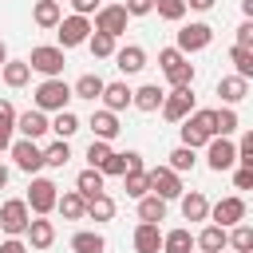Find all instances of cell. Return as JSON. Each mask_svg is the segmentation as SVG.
<instances>
[{
	"label": "cell",
	"mask_w": 253,
	"mask_h": 253,
	"mask_svg": "<svg viewBox=\"0 0 253 253\" xmlns=\"http://www.w3.org/2000/svg\"><path fill=\"white\" fill-rule=\"evenodd\" d=\"M158 63H162V71H166V79H170L174 91L194 83V63H190L178 47H162V51H158Z\"/></svg>",
	"instance_id": "obj_2"
},
{
	"label": "cell",
	"mask_w": 253,
	"mask_h": 253,
	"mask_svg": "<svg viewBox=\"0 0 253 253\" xmlns=\"http://www.w3.org/2000/svg\"><path fill=\"white\" fill-rule=\"evenodd\" d=\"M229 245H233L237 253H253V229H249V225H233Z\"/></svg>",
	"instance_id": "obj_42"
},
{
	"label": "cell",
	"mask_w": 253,
	"mask_h": 253,
	"mask_svg": "<svg viewBox=\"0 0 253 253\" xmlns=\"http://www.w3.org/2000/svg\"><path fill=\"white\" fill-rule=\"evenodd\" d=\"M146 174H150V194H158L162 202H170V198H182L178 170H170V166H154V170H146Z\"/></svg>",
	"instance_id": "obj_10"
},
{
	"label": "cell",
	"mask_w": 253,
	"mask_h": 253,
	"mask_svg": "<svg viewBox=\"0 0 253 253\" xmlns=\"http://www.w3.org/2000/svg\"><path fill=\"white\" fill-rule=\"evenodd\" d=\"M28 63H32V71H40V75H47V79H59V71H63V47H32V55H28Z\"/></svg>",
	"instance_id": "obj_6"
},
{
	"label": "cell",
	"mask_w": 253,
	"mask_h": 253,
	"mask_svg": "<svg viewBox=\"0 0 253 253\" xmlns=\"http://www.w3.org/2000/svg\"><path fill=\"white\" fill-rule=\"evenodd\" d=\"M87 217H95V221H111V217H115V202H111L107 194L91 198V202H87Z\"/></svg>",
	"instance_id": "obj_36"
},
{
	"label": "cell",
	"mask_w": 253,
	"mask_h": 253,
	"mask_svg": "<svg viewBox=\"0 0 253 253\" xmlns=\"http://www.w3.org/2000/svg\"><path fill=\"white\" fill-rule=\"evenodd\" d=\"M115 59H119L115 67H119L123 75H134V71H142V67H146V51H142L138 43H126V47H119V51H115Z\"/></svg>",
	"instance_id": "obj_17"
},
{
	"label": "cell",
	"mask_w": 253,
	"mask_h": 253,
	"mask_svg": "<svg viewBox=\"0 0 253 253\" xmlns=\"http://www.w3.org/2000/svg\"><path fill=\"white\" fill-rule=\"evenodd\" d=\"M233 186H237V190H253V170H245V166H241V170L233 174Z\"/></svg>",
	"instance_id": "obj_48"
},
{
	"label": "cell",
	"mask_w": 253,
	"mask_h": 253,
	"mask_svg": "<svg viewBox=\"0 0 253 253\" xmlns=\"http://www.w3.org/2000/svg\"><path fill=\"white\" fill-rule=\"evenodd\" d=\"M217 95H221L225 103H241V99L249 95V79H241V75H225V79L217 83Z\"/></svg>",
	"instance_id": "obj_24"
},
{
	"label": "cell",
	"mask_w": 253,
	"mask_h": 253,
	"mask_svg": "<svg viewBox=\"0 0 253 253\" xmlns=\"http://www.w3.org/2000/svg\"><path fill=\"white\" fill-rule=\"evenodd\" d=\"M154 8H158L162 20H182L186 16V0H154Z\"/></svg>",
	"instance_id": "obj_43"
},
{
	"label": "cell",
	"mask_w": 253,
	"mask_h": 253,
	"mask_svg": "<svg viewBox=\"0 0 253 253\" xmlns=\"http://www.w3.org/2000/svg\"><path fill=\"white\" fill-rule=\"evenodd\" d=\"M126 20H130L126 4H107V8H99V12H95V32L123 36V32H126Z\"/></svg>",
	"instance_id": "obj_8"
},
{
	"label": "cell",
	"mask_w": 253,
	"mask_h": 253,
	"mask_svg": "<svg viewBox=\"0 0 253 253\" xmlns=\"http://www.w3.org/2000/svg\"><path fill=\"white\" fill-rule=\"evenodd\" d=\"M28 210L36 213V217H43V213H51L55 206H59V194H55V182H47V178H32V186H28Z\"/></svg>",
	"instance_id": "obj_5"
},
{
	"label": "cell",
	"mask_w": 253,
	"mask_h": 253,
	"mask_svg": "<svg viewBox=\"0 0 253 253\" xmlns=\"http://www.w3.org/2000/svg\"><path fill=\"white\" fill-rule=\"evenodd\" d=\"M0 71H4V83H8V87H24V83L32 79V63H28V59H8Z\"/></svg>",
	"instance_id": "obj_31"
},
{
	"label": "cell",
	"mask_w": 253,
	"mask_h": 253,
	"mask_svg": "<svg viewBox=\"0 0 253 253\" xmlns=\"http://www.w3.org/2000/svg\"><path fill=\"white\" fill-rule=\"evenodd\" d=\"M229 63L237 67L241 79H253V51H249V47H237V43H233V47H229Z\"/></svg>",
	"instance_id": "obj_35"
},
{
	"label": "cell",
	"mask_w": 253,
	"mask_h": 253,
	"mask_svg": "<svg viewBox=\"0 0 253 253\" xmlns=\"http://www.w3.org/2000/svg\"><path fill=\"white\" fill-rule=\"evenodd\" d=\"M217 138V123H213V111H194L186 123H182V146L198 150V146H210Z\"/></svg>",
	"instance_id": "obj_1"
},
{
	"label": "cell",
	"mask_w": 253,
	"mask_h": 253,
	"mask_svg": "<svg viewBox=\"0 0 253 253\" xmlns=\"http://www.w3.org/2000/svg\"><path fill=\"white\" fill-rule=\"evenodd\" d=\"M0 253H28V245L20 237H8V241H0Z\"/></svg>",
	"instance_id": "obj_50"
},
{
	"label": "cell",
	"mask_w": 253,
	"mask_h": 253,
	"mask_svg": "<svg viewBox=\"0 0 253 253\" xmlns=\"http://www.w3.org/2000/svg\"><path fill=\"white\" fill-rule=\"evenodd\" d=\"M225 245H229V233H225L221 225H206V229L198 233V249H202V253H221Z\"/></svg>",
	"instance_id": "obj_22"
},
{
	"label": "cell",
	"mask_w": 253,
	"mask_h": 253,
	"mask_svg": "<svg viewBox=\"0 0 253 253\" xmlns=\"http://www.w3.org/2000/svg\"><path fill=\"white\" fill-rule=\"evenodd\" d=\"M237 162H241L245 170H253V130H245V134H241V146H237Z\"/></svg>",
	"instance_id": "obj_45"
},
{
	"label": "cell",
	"mask_w": 253,
	"mask_h": 253,
	"mask_svg": "<svg viewBox=\"0 0 253 253\" xmlns=\"http://www.w3.org/2000/svg\"><path fill=\"white\" fill-rule=\"evenodd\" d=\"M210 213H213V225H221V229H225V225H241V217H245V202H241V198H221Z\"/></svg>",
	"instance_id": "obj_14"
},
{
	"label": "cell",
	"mask_w": 253,
	"mask_h": 253,
	"mask_svg": "<svg viewBox=\"0 0 253 253\" xmlns=\"http://www.w3.org/2000/svg\"><path fill=\"white\" fill-rule=\"evenodd\" d=\"M4 186H8V166L0 162V190H4Z\"/></svg>",
	"instance_id": "obj_53"
},
{
	"label": "cell",
	"mask_w": 253,
	"mask_h": 253,
	"mask_svg": "<svg viewBox=\"0 0 253 253\" xmlns=\"http://www.w3.org/2000/svg\"><path fill=\"white\" fill-rule=\"evenodd\" d=\"M123 178H126V198H138V202H142V198L150 194V174H146V170H130V174H123Z\"/></svg>",
	"instance_id": "obj_34"
},
{
	"label": "cell",
	"mask_w": 253,
	"mask_h": 253,
	"mask_svg": "<svg viewBox=\"0 0 253 253\" xmlns=\"http://www.w3.org/2000/svg\"><path fill=\"white\" fill-rule=\"evenodd\" d=\"M12 158H16V166H20L24 174H36L40 166H47V162H43V150H40L32 138H20V142H12Z\"/></svg>",
	"instance_id": "obj_12"
},
{
	"label": "cell",
	"mask_w": 253,
	"mask_h": 253,
	"mask_svg": "<svg viewBox=\"0 0 253 253\" xmlns=\"http://www.w3.org/2000/svg\"><path fill=\"white\" fill-rule=\"evenodd\" d=\"M237 47H249V51H253V20H245V24L237 28Z\"/></svg>",
	"instance_id": "obj_46"
},
{
	"label": "cell",
	"mask_w": 253,
	"mask_h": 253,
	"mask_svg": "<svg viewBox=\"0 0 253 253\" xmlns=\"http://www.w3.org/2000/svg\"><path fill=\"white\" fill-rule=\"evenodd\" d=\"M71 8H75V16H91L99 8V0H71Z\"/></svg>",
	"instance_id": "obj_49"
},
{
	"label": "cell",
	"mask_w": 253,
	"mask_h": 253,
	"mask_svg": "<svg viewBox=\"0 0 253 253\" xmlns=\"http://www.w3.org/2000/svg\"><path fill=\"white\" fill-rule=\"evenodd\" d=\"M241 12H245V20H253V0H241Z\"/></svg>",
	"instance_id": "obj_52"
},
{
	"label": "cell",
	"mask_w": 253,
	"mask_h": 253,
	"mask_svg": "<svg viewBox=\"0 0 253 253\" xmlns=\"http://www.w3.org/2000/svg\"><path fill=\"white\" fill-rule=\"evenodd\" d=\"M190 115H194V91H190V87L170 91L166 103H162V119H166V123H186Z\"/></svg>",
	"instance_id": "obj_7"
},
{
	"label": "cell",
	"mask_w": 253,
	"mask_h": 253,
	"mask_svg": "<svg viewBox=\"0 0 253 253\" xmlns=\"http://www.w3.org/2000/svg\"><path fill=\"white\" fill-rule=\"evenodd\" d=\"M55 4H63V0H55Z\"/></svg>",
	"instance_id": "obj_55"
},
{
	"label": "cell",
	"mask_w": 253,
	"mask_h": 253,
	"mask_svg": "<svg viewBox=\"0 0 253 253\" xmlns=\"http://www.w3.org/2000/svg\"><path fill=\"white\" fill-rule=\"evenodd\" d=\"M67 158H71L67 138H59V142H51V146L43 150V162H47V166H67Z\"/></svg>",
	"instance_id": "obj_39"
},
{
	"label": "cell",
	"mask_w": 253,
	"mask_h": 253,
	"mask_svg": "<svg viewBox=\"0 0 253 253\" xmlns=\"http://www.w3.org/2000/svg\"><path fill=\"white\" fill-rule=\"evenodd\" d=\"M91 24H87V16H67L59 28H55V36H59V47H79V43H87L91 40Z\"/></svg>",
	"instance_id": "obj_9"
},
{
	"label": "cell",
	"mask_w": 253,
	"mask_h": 253,
	"mask_svg": "<svg viewBox=\"0 0 253 253\" xmlns=\"http://www.w3.org/2000/svg\"><path fill=\"white\" fill-rule=\"evenodd\" d=\"M111 154H115V150H111V146H107V142H103V138H91V146H87V162H91V166H95V170H103V166H107V158H111Z\"/></svg>",
	"instance_id": "obj_40"
},
{
	"label": "cell",
	"mask_w": 253,
	"mask_h": 253,
	"mask_svg": "<svg viewBox=\"0 0 253 253\" xmlns=\"http://www.w3.org/2000/svg\"><path fill=\"white\" fill-rule=\"evenodd\" d=\"M103 103H107V111H123V107H130V103H134V91H130L126 83H107Z\"/></svg>",
	"instance_id": "obj_25"
},
{
	"label": "cell",
	"mask_w": 253,
	"mask_h": 253,
	"mask_svg": "<svg viewBox=\"0 0 253 253\" xmlns=\"http://www.w3.org/2000/svg\"><path fill=\"white\" fill-rule=\"evenodd\" d=\"M194 162H198V158H194L190 146H178V150L170 154V170H178V174H182V170H194Z\"/></svg>",
	"instance_id": "obj_44"
},
{
	"label": "cell",
	"mask_w": 253,
	"mask_h": 253,
	"mask_svg": "<svg viewBox=\"0 0 253 253\" xmlns=\"http://www.w3.org/2000/svg\"><path fill=\"white\" fill-rule=\"evenodd\" d=\"M210 40H213V28L210 24H186L178 32V51L182 55L186 51H202V47H210Z\"/></svg>",
	"instance_id": "obj_11"
},
{
	"label": "cell",
	"mask_w": 253,
	"mask_h": 253,
	"mask_svg": "<svg viewBox=\"0 0 253 253\" xmlns=\"http://www.w3.org/2000/svg\"><path fill=\"white\" fill-rule=\"evenodd\" d=\"M206 162H210V170H229L233 162H237V146L229 142V138H213L210 146H206Z\"/></svg>",
	"instance_id": "obj_13"
},
{
	"label": "cell",
	"mask_w": 253,
	"mask_h": 253,
	"mask_svg": "<svg viewBox=\"0 0 253 253\" xmlns=\"http://www.w3.org/2000/svg\"><path fill=\"white\" fill-rule=\"evenodd\" d=\"M55 210H59V213H63L67 221H79V217L87 213V198H83L79 190H67V194L59 198V206H55Z\"/></svg>",
	"instance_id": "obj_27"
},
{
	"label": "cell",
	"mask_w": 253,
	"mask_h": 253,
	"mask_svg": "<svg viewBox=\"0 0 253 253\" xmlns=\"http://www.w3.org/2000/svg\"><path fill=\"white\" fill-rule=\"evenodd\" d=\"M75 190H79V194H83L87 202H91V198H99V194H103V170L87 166V170H83V174L75 178Z\"/></svg>",
	"instance_id": "obj_26"
},
{
	"label": "cell",
	"mask_w": 253,
	"mask_h": 253,
	"mask_svg": "<svg viewBox=\"0 0 253 253\" xmlns=\"http://www.w3.org/2000/svg\"><path fill=\"white\" fill-rule=\"evenodd\" d=\"M51 241H55V225H51L47 217H36V221L28 225V245H32V249H47Z\"/></svg>",
	"instance_id": "obj_21"
},
{
	"label": "cell",
	"mask_w": 253,
	"mask_h": 253,
	"mask_svg": "<svg viewBox=\"0 0 253 253\" xmlns=\"http://www.w3.org/2000/svg\"><path fill=\"white\" fill-rule=\"evenodd\" d=\"M71 91H75V99H91V103H95V99H103V91H107V83H103L99 75H79Z\"/></svg>",
	"instance_id": "obj_32"
},
{
	"label": "cell",
	"mask_w": 253,
	"mask_h": 253,
	"mask_svg": "<svg viewBox=\"0 0 253 253\" xmlns=\"http://www.w3.org/2000/svg\"><path fill=\"white\" fill-rule=\"evenodd\" d=\"M213 123H217V134L225 138V134L237 130V111L233 107H221V111H213Z\"/></svg>",
	"instance_id": "obj_41"
},
{
	"label": "cell",
	"mask_w": 253,
	"mask_h": 253,
	"mask_svg": "<svg viewBox=\"0 0 253 253\" xmlns=\"http://www.w3.org/2000/svg\"><path fill=\"white\" fill-rule=\"evenodd\" d=\"M4 63H8V47L0 43V67H4Z\"/></svg>",
	"instance_id": "obj_54"
},
{
	"label": "cell",
	"mask_w": 253,
	"mask_h": 253,
	"mask_svg": "<svg viewBox=\"0 0 253 253\" xmlns=\"http://www.w3.org/2000/svg\"><path fill=\"white\" fill-rule=\"evenodd\" d=\"M16 111H12V103L8 99H0V150L4 146H12V130H16Z\"/></svg>",
	"instance_id": "obj_33"
},
{
	"label": "cell",
	"mask_w": 253,
	"mask_h": 253,
	"mask_svg": "<svg viewBox=\"0 0 253 253\" xmlns=\"http://www.w3.org/2000/svg\"><path fill=\"white\" fill-rule=\"evenodd\" d=\"M198 245V237L190 233V229H170L166 237H162V253H190Z\"/></svg>",
	"instance_id": "obj_30"
},
{
	"label": "cell",
	"mask_w": 253,
	"mask_h": 253,
	"mask_svg": "<svg viewBox=\"0 0 253 253\" xmlns=\"http://www.w3.org/2000/svg\"><path fill=\"white\" fill-rule=\"evenodd\" d=\"M190 8H194V12H210V8H213V0H190Z\"/></svg>",
	"instance_id": "obj_51"
},
{
	"label": "cell",
	"mask_w": 253,
	"mask_h": 253,
	"mask_svg": "<svg viewBox=\"0 0 253 253\" xmlns=\"http://www.w3.org/2000/svg\"><path fill=\"white\" fill-rule=\"evenodd\" d=\"M107 249V241H103V233H95V229H79L75 237H71V253H103Z\"/></svg>",
	"instance_id": "obj_29"
},
{
	"label": "cell",
	"mask_w": 253,
	"mask_h": 253,
	"mask_svg": "<svg viewBox=\"0 0 253 253\" xmlns=\"http://www.w3.org/2000/svg\"><path fill=\"white\" fill-rule=\"evenodd\" d=\"M87 43H91V55H95V59H107V55H115V36H107V32H95Z\"/></svg>",
	"instance_id": "obj_37"
},
{
	"label": "cell",
	"mask_w": 253,
	"mask_h": 253,
	"mask_svg": "<svg viewBox=\"0 0 253 253\" xmlns=\"http://www.w3.org/2000/svg\"><path fill=\"white\" fill-rule=\"evenodd\" d=\"M28 225H32V210H28V202L8 198V202L0 206V229H4L8 237H20V233H28Z\"/></svg>",
	"instance_id": "obj_4"
},
{
	"label": "cell",
	"mask_w": 253,
	"mask_h": 253,
	"mask_svg": "<svg viewBox=\"0 0 253 253\" xmlns=\"http://www.w3.org/2000/svg\"><path fill=\"white\" fill-rule=\"evenodd\" d=\"M91 130H95V138H103V142H111L123 126H119V119H115V111H95L91 115Z\"/></svg>",
	"instance_id": "obj_20"
},
{
	"label": "cell",
	"mask_w": 253,
	"mask_h": 253,
	"mask_svg": "<svg viewBox=\"0 0 253 253\" xmlns=\"http://www.w3.org/2000/svg\"><path fill=\"white\" fill-rule=\"evenodd\" d=\"M162 103H166V91H162L158 83H146V87L134 91V107L146 111V115H150V111H162Z\"/></svg>",
	"instance_id": "obj_19"
},
{
	"label": "cell",
	"mask_w": 253,
	"mask_h": 253,
	"mask_svg": "<svg viewBox=\"0 0 253 253\" xmlns=\"http://www.w3.org/2000/svg\"><path fill=\"white\" fill-rule=\"evenodd\" d=\"M138 221H150V225L166 221V202H162L158 194H146V198L138 202Z\"/></svg>",
	"instance_id": "obj_28"
},
{
	"label": "cell",
	"mask_w": 253,
	"mask_h": 253,
	"mask_svg": "<svg viewBox=\"0 0 253 253\" xmlns=\"http://www.w3.org/2000/svg\"><path fill=\"white\" fill-rule=\"evenodd\" d=\"M32 20H36L40 28H59V24H63V16H59V4H55V0H36Z\"/></svg>",
	"instance_id": "obj_23"
},
{
	"label": "cell",
	"mask_w": 253,
	"mask_h": 253,
	"mask_svg": "<svg viewBox=\"0 0 253 253\" xmlns=\"http://www.w3.org/2000/svg\"><path fill=\"white\" fill-rule=\"evenodd\" d=\"M182 217H186V221H206V217H210V202H206L202 190L182 194Z\"/></svg>",
	"instance_id": "obj_18"
},
{
	"label": "cell",
	"mask_w": 253,
	"mask_h": 253,
	"mask_svg": "<svg viewBox=\"0 0 253 253\" xmlns=\"http://www.w3.org/2000/svg\"><path fill=\"white\" fill-rule=\"evenodd\" d=\"M67 99H75V91L63 83V79H43L40 87H36V107L40 111H67Z\"/></svg>",
	"instance_id": "obj_3"
},
{
	"label": "cell",
	"mask_w": 253,
	"mask_h": 253,
	"mask_svg": "<svg viewBox=\"0 0 253 253\" xmlns=\"http://www.w3.org/2000/svg\"><path fill=\"white\" fill-rule=\"evenodd\" d=\"M162 229L158 225H150V221H138V229H134V253H162Z\"/></svg>",
	"instance_id": "obj_16"
},
{
	"label": "cell",
	"mask_w": 253,
	"mask_h": 253,
	"mask_svg": "<svg viewBox=\"0 0 253 253\" xmlns=\"http://www.w3.org/2000/svg\"><path fill=\"white\" fill-rule=\"evenodd\" d=\"M16 130H20L24 138H32V142H36V138H43V134L51 130V123H47V119H43V111L36 107V111H24V115L16 119Z\"/></svg>",
	"instance_id": "obj_15"
},
{
	"label": "cell",
	"mask_w": 253,
	"mask_h": 253,
	"mask_svg": "<svg viewBox=\"0 0 253 253\" xmlns=\"http://www.w3.org/2000/svg\"><path fill=\"white\" fill-rule=\"evenodd\" d=\"M126 12L130 16H146V12H154V0H126Z\"/></svg>",
	"instance_id": "obj_47"
},
{
	"label": "cell",
	"mask_w": 253,
	"mask_h": 253,
	"mask_svg": "<svg viewBox=\"0 0 253 253\" xmlns=\"http://www.w3.org/2000/svg\"><path fill=\"white\" fill-rule=\"evenodd\" d=\"M51 130H55V134H59V138H71V134H75V130H79V119H75V115H71V111H59V115H55V119H51Z\"/></svg>",
	"instance_id": "obj_38"
}]
</instances>
